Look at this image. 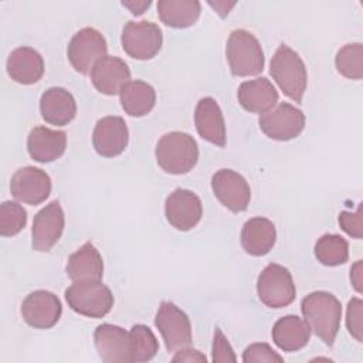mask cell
Wrapping results in <instances>:
<instances>
[{
    "instance_id": "obj_39",
    "label": "cell",
    "mask_w": 363,
    "mask_h": 363,
    "mask_svg": "<svg viewBox=\"0 0 363 363\" xmlns=\"http://www.w3.org/2000/svg\"><path fill=\"white\" fill-rule=\"evenodd\" d=\"M122 6L126 7V9H129L132 14L140 16V14H143L145 10L150 6V1H149V0H147V1H135V0H133V1H122Z\"/></svg>"
},
{
    "instance_id": "obj_3",
    "label": "cell",
    "mask_w": 363,
    "mask_h": 363,
    "mask_svg": "<svg viewBox=\"0 0 363 363\" xmlns=\"http://www.w3.org/2000/svg\"><path fill=\"white\" fill-rule=\"evenodd\" d=\"M269 72L288 98L298 104L302 101L308 85V72L296 51L281 44L271 60Z\"/></svg>"
},
{
    "instance_id": "obj_7",
    "label": "cell",
    "mask_w": 363,
    "mask_h": 363,
    "mask_svg": "<svg viewBox=\"0 0 363 363\" xmlns=\"http://www.w3.org/2000/svg\"><path fill=\"white\" fill-rule=\"evenodd\" d=\"M121 43L129 57L145 61L160 51L163 35L159 26L152 21H128L122 30Z\"/></svg>"
},
{
    "instance_id": "obj_15",
    "label": "cell",
    "mask_w": 363,
    "mask_h": 363,
    "mask_svg": "<svg viewBox=\"0 0 363 363\" xmlns=\"http://www.w3.org/2000/svg\"><path fill=\"white\" fill-rule=\"evenodd\" d=\"M10 191L18 201L37 206L50 196L51 179L40 167L24 166L11 176Z\"/></svg>"
},
{
    "instance_id": "obj_5",
    "label": "cell",
    "mask_w": 363,
    "mask_h": 363,
    "mask_svg": "<svg viewBox=\"0 0 363 363\" xmlns=\"http://www.w3.org/2000/svg\"><path fill=\"white\" fill-rule=\"evenodd\" d=\"M68 306L88 318H102L113 306L111 289L101 281H75L65 289Z\"/></svg>"
},
{
    "instance_id": "obj_16",
    "label": "cell",
    "mask_w": 363,
    "mask_h": 363,
    "mask_svg": "<svg viewBox=\"0 0 363 363\" xmlns=\"http://www.w3.org/2000/svg\"><path fill=\"white\" fill-rule=\"evenodd\" d=\"M128 142L129 130L123 118L105 116L96 122L92 133V145L98 155L115 157L126 149Z\"/></svg>"
},
{
    "instance_id": "obj_8",
    "label": "cell",
    "mask_w": 363,
    "mask_h": 363,
    "mask_svg": "<svg viewBox=\"0 0 363 363\" xmlns=\"http://www.w3.org/2000/svg\"><path fill=\"white\" fill-rule=\"evenodd\" d=\"M106 51L108 45L105 37L92 27H84L69 40L67 57L74 69L85 75L106 55Z\"/></svg>"
},
{
    "instance_id": "obj_31",
    "label": "cell",
    "mask_w": 363,
    "mask_h": 363,
    "mask_svg": "<svg viewBox=\"0 0 363 363\" xmlns=\"http://www.w3.org/2000/svg\"><path fill=\"white\" fill-rule=\"evenodd\" d=\"M336 69L349 79H362L363 77V45L352 43L343 45L335 57Z\"/></svg>"
},
{
    "instance_id": "obj_40",
    "label": "cell",
    "mask_w": 363,
    "mask_h": 363,
    "mask_svg": "<svg viewBox=\"0 0 363 363\" xmlns=\"http://www.w3.org/2000/svg\"><path fill=\"white\" fill-rule=\"evenodd\" d=\"M208 4H210L213 9H216V11H217L221 17H225V16L230 13V9H233V7L235 6V1H230V3H227V1H216V3L210 1Z\"/></svg>"
},
{
    "instance_id": "obj_22",
    "label": "cell",
    "mask_w": 363,
    "mask_h": 363,
    "mask_svg": "<svg viewBox=\"0 0 363 363\" xmlns=\"http://www.w3.org/2000/svg\"><path fill=\"white\" fill-rule=\"evenodd\" d=\"M7 74L23 85H31L41 79L44 74V60L41 54L31 47H18L7 58Z\"/></svg>"
},
{
    "instance_id": "obj_35",
    "label": "cell",
    "mask_w": 363,
    "mask_h": 363,
    "mask_svg": "<svg viewBox=\"0 0 363 363\" xmlns=\"http://www.w3.org/2000/svg\"><path fill=\"white\" fill-rule=\"evenodd\" d=\"M211 360L217 362V363H224V362L228 363V362H235L237 360L231 345L228 343L227 337L224 336V333L221 332L220 328H216V330H214Z\"/></svg>"
},
{
    "instance_id": "obj_27",
    "label": "cell",
    "mask_w": 363,
    "mask_h": 363,
    "mask_svg": "<svg viewBox=\"0 0 363 363\" xmlns=\"http://www.w3.org/2000/svg\"><path fill=\"white\" fill-rule=\"evenodd\" d=\"M121 105L129 116H145L147 115L156 104L155 88L140 79L129 81L125 84L119 92Z\"/></svg>"
},
{
    "instance_id": "obj_30",
    "label": "cell",
    "mask_w": 363,
    "mask_h": 363,
    "mask_svg": "<svg viewBox=\"0 0 363 363\" xmlns=\"http://www.w3.org/2000/svg\"><path fill=\"white\" fill-rule=\"evenodd\" d=\"M130 362H147L159 352V342L146 325H133L129 330Z\"/></svg>"
},
{
    "instance_id": "obj_33",
    "label": "cell",
    "mask_w": 363,
    "mask_h": 363,
    "mask_svg": "<svg viewBox=\"0 0 363 363\" xmlns=\"http://www.w3.org/2000/svg\"><path fill=\"white\" fill-rule=\"evenodd\" d=\"M362 316H363V302L360 298H352L347 303L346 311V326L349 333L357 340H363V326H362Z\"/></svg>"
},
{
    "instance_id": "obj_32",
    "label": "cell",
    "mask_w": 363,
    "mask_h": 363,
    "mask_svg": "<svg viewBox=\"0 0 363 363\" xmlns=\"http://www.w3.org/2000/svg\"><path fill=\"white\" fill-rule=\"evenodd\" d=\"M27 223V211L16 201H3L0 204V234L13 237L18 234Z\"/></svg>"
},
{
    "instance_id": "obj_18",
    "label": "cell",
    "mask_w": 363,
    "mask_h": 363,
    "mask_svg": "<svg viewBox=\"0 0 363 363\" xmlns=\"http://www.w3.org/2000/svg\"><path fill=\"white\" fill-rule=\"evenodd\" d=\"M91 82L105 95H116L122 86L130 81V69L128 64L115 55H105L91 69Z\"/></svg>"
},
{
    "instance_id": "obj_10",
    "label": "cell",
    "mask_w": 363,
    "mask_h": 363,
    "mask_svg": "<svg viewBox=\"0 0 363 363\" xmlns=\"http://www.w3.org/2000/svg\"><path fill=\"white\" fill-rule=\"evenodd\" d=\"M155 325L159 329L166 349L177 352L191 345V325L189 316L173 302H162L155 318Z\"/></svg>"
},
{
    "instance_id": "obj_14",
    "label": "cell",
    "mask_w": 363,
    "mask_h": 363,
    "mask_svg": "<svg viewBox=\"0 0 363 363\" xmlns=\"http://www.w3.org/2000/svg\"><path fill=\"white\" fill-rule=\"evenodd\" d=\"M164 214L172 227L179 231H189L201 220V200L191 190L176 189L164 201Z\"/></svg>"
},
{
    "instance_id": "obj_12",
    "label": "cell",
    "mask_w": 363,
    "mask_h": 363,
    "mask_svg": "<svg viewBox=\"0 0 363 363\" xmlns=\"http://www.w3.org/2000/svg\"><path fill=\"white\" fill-rule=\"evenodd\" d=\"M65 225V217L61 204L54 200L41 208L33 220L31 245L34 251L47 252L61 238Z\"/></svg>"
},
{
    "instance_id": "obj_6",
    "label": "cell",
    "mask_w": 363,
    "mask_h": 363,
    "mask_svg": "<svg viewBox=\"0 0 363 363\" xmlns=\"http://www.w3.org/2000/svg\"><path fill=\"white\" fill-rule=\"evenodd\" d=\"M259 301L268 308H285L296 296V288L288 268L279 264H268L257 279Z\"/></svg>"
},
{
    "instance_id": "obj_2",
    "label": "cell",
    "mask_w": 363,
    "mask_h": 363,
    "mask_svg": "<svg viewBox=\"0 0 363 363\" xmlns=\"http://www.w3.org/2000/svg\"><path fill=\"white\" fill-rule=\"evenodd\" d=\"M157 164L170 174L189 173L199 160L197 142L186 132L164 133L156 143Z\"/></svg>"
},
{
    "instance_id": "obj_4",
    "label": "cell",
    "mask_w": 363,
    "mask_h": 363,
    "mask_svg": "<svg viewBox=\"0 0 363 363\" xmlns=\"http://www.w3.org/2000/svg\"><path fill=\"white\" fill-rule=\"evenodd\" d=\"M230 71L235 77L258 75L264 69L265 58L259 41L247 30L238 28L230 33L225 45Z\"/></svg>"
},
{
    "instance_id": "obj_11",
    "label": "cell",
    "mask_w": 363,
    "mask_h": 363,
    "mask_svg": "<svg viewBox=\"0 0 363 363\" xmlns=\"http://www.w3.org/2000/svg\"><path fill=\"white\" fill-rule=\"evenodd\" d=\"M211 189L218 201L233 213L247 210L251 200V189L240 173L231 169L217 170L211 177Z\"/></svg>"
},
{
    "instance_id": "obj_37",
    "label": "cell",
    "mask_w": 363,
    "mask_h": 363,
    "mask_svg": "<svg viewBox=\"0 0 363 363\" xmlns=\"http://www.w3.org/2000/svg\"><path fill=\"white\" fill-rule=\"evenodd\" d=\"M172 362H206V356L201 354L196 349L183 347L177 350V353L173 356Z\"/></svg>"
},
{
    "instance_id": "obj_28",
    "label": "cell",
    "mask_w": 363,
    "mask_h": 363,
    "mask_svg": "<svg viewBox=\"0 0 363 363\" xmlns=\"http://www.w3.org/2000/svg\"><path fill=\"white\" fill-rule=\"evenodd\" d=\"M201 4L197 0H159L157 14L162 23L173 28L193 26L200 17Z\"/></svg>"
},
{
    "instance_id": "obj_21",
    "label": "cell",
    "mask_w": 363,
    "mask_h": 363,
    "mask_svg": "<svg viewBox=\"0 0 363 363\" xmlns=\"http://www.w3.org/2000/svg\"><path fill=\"white\" fill-rule=\"evenodd\" d=\"M40 112L47 123L64 126L75 118L77 102L65 88L51 86L41 95Z\"/></svg>"
},
{
    "instance_id": "obj_20",
    "label": "cell",
    "mask_w": 363,
    "mask_h": 363,
    "mask_svg": "<svg viewBox=\"0 0 363 363\" xmlns=\"http://www.w3.org/2000/svg\"><path fill=\"white\" fill-rule=\"evenodd\" d=\"M67 147V135L64 130L35 126L27 138V150L31 159L40 163H50L61 157Z\"/></svg>"
},
{
    "instance_id": "obj_36",
    "label": "cell",
    "mask_w": 363,
    "mask_h": 363,
    "mask_svg": "<svg viewBox=\"0 0 363 363\" xmlns=\"http://www.w3.org/2000/svg\"><path fill=\"white\" fill-rule=\"evenodd\" d=\"M339 225L342 227V230L349 234L353 238L360 240L363 235V220H362V207L359 206V208L352 213V211H342L339 214Z\"/></svg>"
},
{
    "instance_id": "obj_29",
    "label": "cell",
    "mask_w": 363,
    "mask_h": 363,
    "mask_svg": "<svg viewBox=\"0 0 363 363\" xmlns=\"http://www.w3.org/2000/svg\"><path fill=\"white\" fill-rule=\"evenodd\" d=\"M315 257L326 267L345 264L349 258V244L337 234H323L315 244Z\"/></svg>"
},
{
    "instance_id": "obj_38",
    "label": "cell",
    "mask_w": 363,
    "mask_h": 363,
    "mask_svg": "<svg viewBox=\"0 0 363 363\" xmlns=\"http://www.w3.org/2000/svg\"><path fill=\"white\" fill-rule=\"evenodd\" d=\"M362 275H363V265H362V259H359L350 268V281L357 292H362V289H363V286H362L363 277Z\"/></svg>"
},
{
    "instance_id": "obj_9",
    "label": "cell",
    "mask_w": 363,
    "mask_h": 363,
    "mask_svg": "<svg viewBox=\"0 0 363 363\" xmlns=\"http://www.w3.org/2000/svg\"><path fill=\"white\" fill-rule=\"evenodd\" d=\"M258 123L259 129L269 139L285 142L296 138L303 130L305 115L299 108L288 102H281L261 113Z\"/></svg>"
},
{
    "instance_id": "obj_19",
    "label": "cell",
    "mask_w": 363,
    "mask_h": 363,
    "mask_svg": "<svg viewBox=\"0 0 363 363\" xmlns=\"http://www.w3.org/2000/svg\"><path fill=\"white\" fill-rule=\"evenodd\" d=\"M194 123L199 135L204 140L220 147L225 145L227 136L224 116L214 98L204 96L197 102L194 111Z\"/></svg>"
},
{
    "instance_id": "obj_1",
    "label": "cell",
    "mask_w": 363,
    "mask_h": 363,
    "mask_svg": "<svg viewBox=\"0 0 363 363\" xmlns=\"http://www.w3.org/2000/svg\"><path fill=\"white\" fill-rule=\"evenodd\" d=\"M303 320L325 345L332 346L340 326L342 305L339 299L326 291H315L302 299Z\"/></svg>"
},
{
    "instance_id": "obj_13",
    "label": "cell",
    "mask_w": 363,
    "mask_h": 363,
    "mask_svg": "<svg viewBox=\"0 0 363 363\" xmlns=\"http://www.w3.org/2000/svg\"><path fill=\"white\" fill-rule=\"evenodd\" d=\"M62 306L58 296L50 291L38 289L28 294L21 303V316L34 329H50L61 318Z\"/></svg>"
},
{
    "instance_id": "obj_26",
    "label": "cell",
    "mask_w": 363,
    "mask_h": 363,
    "mask_svg": "<svg viewBox=\"0 0 363 363\" xmlns=\"http://www.w3.org/2000/svg\"><path fill=\"white\" fill-rule=\"evenodd\" d=\"M272 340L284 352H296L305 347L311 337V328L296 315L279 318L272 328Z\"/></svg>"
},
{
    "instance_id": "obj_17",
    "label": "cell",
    "mask_w": 363,
    "mask_h": 363,
    "mask_svg": "<svg viewBox=\"0 0 363 363\" xmlns=\"http://www.w3.org/2000/svg\"><path fill=\"white\" fill-rule=\"evenodd\" d=\"M94 343L102 362H130L129 332H126L121 326L111 323L99 325L94 332Z\"/></svg>"
},
{
    "instance_id": "obj_34",
    "label": "cell",
    "mask_w": 363,
    "mask_h": 363,
    "mask_svg": "<svg viewBox=\"0 0 363 363\" xmlns=\"http://www.w3.org/2000/svg\"><path fill=\"white\" fill-rule=\"evenodd\" d=\"M244 363L255 362H284V357L279 356L268 343H252L245 347L242 353Z\"/></svg>"
},
{
    "instance_id": "obj_25",
    "label": "cell",
    "mask_w": 363,
    "mask_h": 363,
    "mask_svg": "<svg viewBox=\"0 0 363 363\" xmlns=\"http://www.w3.org/2000/svg\"><path fill=\"white\" fill-rule=\"evenodd\" d=\"M67 275L75 281H101L104 275V261L94 244L85 242L74 254L69 255Z\"/></svg>"
},
{
    "instance_id": "obj_23",
    "label": "cell",
    "mask_w": 363,
    "mask_h": 363,
    "mask_svg": "<svg viewBox=\"0 0 363 363\" xmlns=\"http://www.w3.org/2000/svg\"><path fill=\"white\" fill-rule=\"evenodd\" d=\"M237 98L245 111L252 113H264L277 105L279 95L272 82L268 78L261 77L244 81L238 86Z\"/></svg>"
},
{
    "instance_id": "obj_24",
    "label": "cell",
    "mask_w": 363,
    "mask_h": 363,
    "mask_svg": "<svg viewBox=\"0 0 363 363\" xmlns=\"http://www.w3.org/2000/svg\"><path fill=\"white\" fill-rule=\"evenodd\" d=\"M277 240V230L271 220L265 217H252L247 220L241 230V245L252 257L268 254Z\"/></svg>"
}]
</instances>
